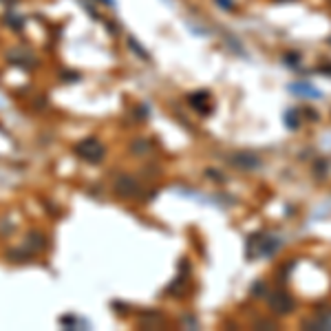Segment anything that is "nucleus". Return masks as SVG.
Segmentation results:
<instances>
[{
    "mask_svg": "<svg viewBox=\"0 0 331 331\" xmlns=\"http://www.w3.org/2000/svg\"><path fill=\"white\" fill-rule=\"evenodd\" d=\"M269 305H271V309H274L276 314H289L291 309H294V300H291L289 294L278 291L276 296L269 298Z\"/></svg>",
    "mask_w": 331,
    "mask_h": 331,
    "instance_id": "f257e3e1",
    "label": "nucleus"
}]
</instances>
